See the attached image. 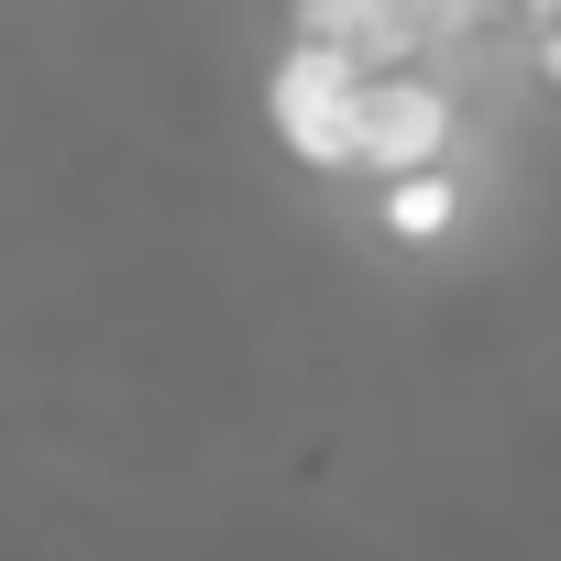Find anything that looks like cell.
I'll return each mask as SVG.
<instances>
[{
    "mask_svg": "<svg viewBox=\"0 0 561 561\" xmlns=\"http://www.w3.org/2000/svg\"><path fill=\"white\" fill-rule=\"evenodd\" d=\"M462 78L451 56H375L364 67V122H353V176H419V165H462Z\"/></svg>",
    "mask_w": 561,
    "mask_h": 561,
    "instance_id": "obj_1",
    "label": "cell"
},
{
    "mask_svg": "<svg viewBox=\"0 0 561 561\" xmlns=\"http://www.w3.org/2000/svg\"><path fill=\"white\" fill-rule=\"evenodd\" d=\"M364 67L353 45H320V34H287L264 67V133L287 144L309 176H353V122H364Z\"/></svg>",
    "mask_w": 561,
    "mask_h": 561,
    "instance_id": "obj_2",
    "label": "cell"
},
{
    "mask_svg": "<svg viewBox=\"0 0 561 561\" xmlns=\"http://www.w3.org/2000/svg\"><path fill=\"white\" fill-rule=\"evenodd\" d=\"M451 220H462V165L386 176V231H397V242H451Z\"/></svg>",
    "mask_w": 561,
    "mask_h": 561,
    "instance_id": "obj_3",
    "label": "cell"
},
{
    "mask_svg": "<svg viewBox=\"0 0 561 561\" xmlns=\"http://www.w3.org/2000/svg\"><path fill=\"white\" fill-rule=\"evenodd\" d=\"M517 45H528V67L561 89V12H539V23H517Z\"/></svg>",
    "mask_w": 561,
    "mask_h": 561,
    "instance_id": "obj_4",
    "label": "cell"
}]
</instances>
